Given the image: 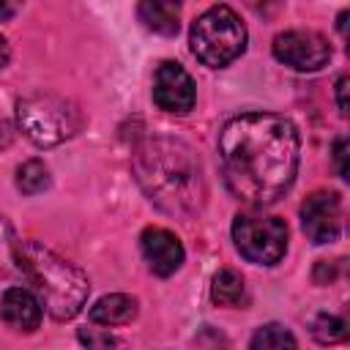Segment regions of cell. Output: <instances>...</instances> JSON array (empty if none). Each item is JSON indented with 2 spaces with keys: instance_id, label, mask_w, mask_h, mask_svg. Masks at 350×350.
<instances>
[{
  "instance_id": "cell-1",
  "label": "cell",
  "mask_w": 350,
  "mask_h": 350,
  "mask_svg": "<svg viewBox=\"0 0 350 350\" xmlns=\"http://www.w3.org/2000/svg\"><path fill=\"white\" fill-rule=\"evenodd\" d=\"M298 148V129L284 115H235L219 134V159L227 189L252 208L276 202L295 180Z\"/></svg>"
},
{
  "instance_id": "cell-2",
  "label": "cell",
  "mask_w": 350,
  "mask_h": 350,
  "mask_svg": "<svg viewBox=\"0 0 350 350\" xmlns=\"http://www.w3.org/2000/svg\"><path fill=\"white\" fill-rule=\"evenodd\" d=\"M134 172L148 200L164 213L191 216L205 200L200 159L178 139H148L134 153Z\"/></svg>"
},
{
  "instance_id": "cell-3",
  "label": "cell",
  "mask_w": 350,
  "mask_h": 350,
  "mask_svg": "<svg viewBox=\"0 0 350 350\" xmlns=\"http://www.w3.org/2000/svg\"><path fill=\"white\" fill-rule=\"evenodd\" d=\"M14 260L30 279L38 301L55 320H71L88 301V276L57 252L38 241H22L14 246Z\"/></svg>"
},
{
  "instance_id": "cell-4",
  "label": "cell",
  "mask_w": 350,
  "mask_h": 350,
  "mask_svg": "<svg viewBox=\"0 0 350 350\" xmlns=\"http://www.w3.org/2000/svg\"><path fill=\"white\" fill-rule=\"evenodd\" d=\"M16 123L38 148H52L71 139L82 129L77 104L55 93H33L16 101Z\"/></svg>"
},
{
  "instance_id": "cell-5",
  "label": "cell",
  "mask_w": 350,
  "mask_h": 350,
  "mask_svg": "<svg viewBox=\"0 0 350 350\" xmlns=\"http://www.w3.org/2000/svg\"><path fill=\"white\" fill-rule=\"evenodd\" d=\"M189 44L202 66L224 68L246 49V25L230 5H213L191 25Z\"/></svg>"
},
{
  "instance_id": "cell-6",
  "label": "cell",
  "mask_w": 350,
  "mask_h": 350,
  "mask_svg": "<svg viewBox=\"0 0 350 350\" xmlns=\"http://www.w3.org/2000/svg\"><path fill=\"white\" fill-rule=\"evenodd\" d=\"M232 241L249 262L276 265L287 252V224L262 211H243L232 221Z\"/></svg>"
},
{
  "instance_id": "cell-7",
  "label": "cell",
  "mask_w": 350,
  "mask_h": 350,
  "mask_svg": "<svg viewBox=\"0 0 350 350\" xmlns=\"http://www.w3.org/2000/svg\"><path fill=\"white\" fill-rule=\"evenodd\" d=\"M273 57L295 71H317L331 60V44L314 30H284L273 38Z\"/></svg>"
},
{
  "instance_id": "cell-8",
  "label": "cell",
  "mask_w": 350,
  "mask_h": 350,
  "mask_svg": "<svg viewBox=\"0 0 350 350\" xmlns=\"http://www.w3.org/2000/svg\"><path fill=\"white\" fill-rule=\"evenodd\" d=\"M153 101L164 112L186 115L197 101V88L191 74L180 63L164 60L153 74Z\"/></svg>"
},
{
  "instance_id": "cell-9",
  "label": "cell",
  "mask_w": 350,
  "mask_h": 350,
  "mask_svg": "<svg viewBox=\"0 0 350 350\" xmlns=\"http://www.w3.org/2000/svg\"><path fill=\"white\" fill-rule=\"evenodd\" d=\"M301 227L312 243H331L342 232V200L336 191H312L301 205Z\"/></svg>"
},
{
  "instance_id": "cell-10",
  "label": "cell",
  "mask_w": 350,
  "mask_h": 350,
  "mask_svg": "<svg viewBox=\"0 0 350 350\" xmlns=\"http://www.w3.org/2000/svg\"><path fill=\"white\" fill-rule=\"evenodd\" d=\"M142 246V257L148 262V268L156 276H172L180 265H183V243L178 241L175 232L164 230V227H148L139 238Z\"/></svg>"
},
{
  "instance_id": "cell-11",
  "label": "cell",
  "mask_w": 350,
  "mask_h": 350,
  "mask_svg": "<svg viewBox=\"0 0 350 350\" xmlns=\"http://www.w3.org/2000/svg\"><path fill=\"white\" fill-rule=\"evenodd\" d=\"M0 317L14 331H36L41 325V301L25 287H8L0 298Z\"/></svg>"
},
{
  "instance_id": "cell-12",
  "label": "cell",
  "mask_w": 350,
  "mask_h": 350,
  "mask_svg": "<svg viewBox=\"0 0 350 350\" xmlns=\"http://www.w3.org/2000/svg\"><path fill=\"white\" fill-rule=\"evenodd\" d=\"M137 16L150 33H159L167 38L180 30V14L175 0H139Z\"/></svg>"
},
{
  "instance_id": "cell-13",
  "label": "cell",
  "mask_w": 350,
  "mask_h": 350,
  "mask_svg": "<svg viewBox=\"0 0 350 350\" xmlns=\"http://www.w3.org/2000/svg\"><path fill=\"white\" fill-rule=\"evenodd\" d=\"M90 320L96 325H126L137 317V298L126 295V293H109L104 298H98L90 306Z\"/></svg>"
},
{
  "instance_id": "cell-14",
  "label": "cell",
  "mask_w": 350,
  "mask_h": 350,
  "mask_svg": "<svg viewBox=\"0 0 350 350\" xmlns=\"http://www.w3.org/2000/svg\"><path fill=\"white\" fill-rule=\"evenodd\" d=\"M243 295H246V284H243V276L232 268H221L213 282H211V301L216 306H238L243 304Z\"/></svg>"
},
{
  "instance_id": "cell-15",
  "label": "cell",
  "mask_w": 350,
  "mask_h": 350,
  "mask_svg": "<svg viewBox=\"0 0 350 350\" xmlns=\"http://www.w3.org/2000/svg\"><path fill=\"white\" fill-rule=\"evenodd\" d=\"M46 186H49V170H46L44 161L30 159V161L19 164V170H16V189L22 194H41Z\"/></svg>"
},
{
  "instance_id": "cell-16",
  "label": "cell",
  "mask_w": 350,
  "mask_h": 350,
  "mask_svg": "<svg viewBox=\"0 0 350 350\" xmlns=\"http://www.w3.org/2000/svg\"><path fill=\"white\" fill-rule=\"evenodd\" d=\"M254 350H271V347H295L298 342H295V336L284 328V325H276V323H271V325H262L254 336H252V342H249Z\"/></svg>"
},
{
  "instance_id": "cell-17",
  "label": "cell",
  "mask_w": 350,
  "mask_h": 350,
  "mask_svg": "<svg viewBox=\"0 0 350 350\" xmlns=\"http://www.w3.org/2000/svg\"><path fill=\"white\" fill-rule=\"evenodd\" d=\"M312 334L317 336V342L334 345V342H342V339L347 336V325H345V320L336 317V314H320V317H314V323H312Z\"/></svg>"
},
{
  "instance_id": "cell-18",
  "label": "cell",
  "mask_w": 350,
  "mask_h": 350,
  "mask_svg": "<svg viewBox=\"0 0 350 350\" xmlns=\"http://www.w3.org/2000/svg\"><path fill=\"white\" fill-rule=\"evenodd\" d=\"M334 161H336L339 175L347 178V139H345V137H339V139L334 142Z\"/></svg>"
},
{
  "instance_id": "cell-19",
  "label": "cell",
  "mask_w": 350,
  "mask_h": 350,
  "mask_svg": "<svg viewBox=\"0 0 350 350\" xmlns=\"http://www.w3.org/2000/svg\"><path fill=\"white\" fill-rule=\"evenodd\" d=\"M345 90H347V77H342V79L336 82V107H339V112H342V115H347V101H345Z\"/></svg>"
},
{
  "instance_id": "cell-20",
  "label": "cell",
  "mask_w": 350,
  "mask_h": 350,
  "mask_svg": "<svg viewBox=\"0 0 350 350\" xmlns=\"http://www.w3.org/2000/svg\"><path fill=\"white\" fill-rule=\"evenodd\" d=\"M19 3H22V0H0V22L8 19V16H14L16 8H19Z\"/></svg>"
},
{
  "instance_id": "cell-21",
  "label": "cell",
  "mask_w": 350,
  "mask_h": 350,
  "mask_svg": "<svg viewBox=\"0 0 350 350\" xmlns=\"http://www.w3.org/2000/svg\"><path fill=\"white\" fill-rule=\"evenodd\" d=\"M8 57H11V49H8V41L0 36V68L8 63Z\"/></svg>"
},
{
  "instance_id": "cell-22",
  "label": "cell",
  "mask_w": 350,
  "mask_h": 350,
  "mask_svg": "<svg viewBox=\"0 0 350 350\" xmlns=\"http://www.w3.org/2000/svg\"><path fill=\"white\" fill-rule=\"evenodd\" d=\"M339 33H342V36H347V11H342V14H339Z\"/></svg>"
}]
</instances>
